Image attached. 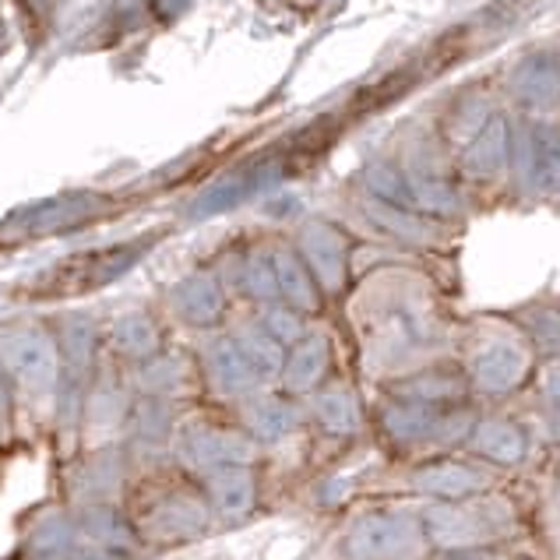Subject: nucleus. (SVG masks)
I'll return each mask as SVG.
<instances>
[{"label": "nucleus", "instance_id": "ddd939ff", "mask_svg": "<svg viewBox=\"0 0 560 560\" xmlns=\"http://www.w3.org/2000/svg\"><path fill=\"white\" fill-rule=\"evenodd\" d=\"M328 366H331V346L322 335H307V339H300L293 346V353L285 357L282 363V388L285 395H314L317 388L325 384L328 377Z\"/></svg>", "mask_w": 560, "mask_h": 560}, {"label": "nucleus", "instance_id": "6ab92c4d", "mask_svg": "<svg viewBox=\"0 0 560 560\" xmlns=\"http://www.w3.org/2000/svg\"><path fill=\"white\" fill-rule=\"evenodd\" d=\"M11 412H14V395H11V388H8V377H4V371H0V438L8 434Z\"/></svg>", "mask_w": 560, "mask_h": 560}, {"label": "nucleus", "instance_id": "a211bd4d", "mask_svg": "<svg viewBox=\"0 0 560 560\" xmlns=\"http://www.w3.org/2000/svg\"><path fill=\"white\" fill-rule=\"evenodd\" d=\"M279 290L290 296V303H296V307H303V311L317 307L311 276L296 258H279Z\"/></svg>", "mask_w": 560, "mask_h": 560}, {"label": "nucleus", "instance_id": "2eb2a0df", "mask_svg": "<svg viewBox=\"0 0 560 560\" xmlns=\"http://www.w3.org/2000/svg\"><path fill=\"white\" fill-rule=\"evenodd\" d=\"M472 447L498 466H515L529 452V438L511 420H483L472 430Z\"/></svg>", "mask_w": 560, "mask_h": 560}, {"label": "nucleus", "instance_id": "f8f14e48", "mask_svg": "<svg viewBox=\"0 0 560 560\" xmlns=\"http://www.w3.org/2000/svg\"><path fill=\"white\" fill-rule=\"evenodd\" d=\"M490 487V476L458 462H438L412 476V490L434 501H469Z\"/></svg>", "mask_w": 560, "mask_h": 560}, {"label": "nucleus", "instance_id": "aec40b11", "mask_svg": "<svg viewBox=\"0 0 560 560\" xmlns=\"http://www.w3.org/2000/svg\"><path fill=\"white\" fill-rule=\"evenodd\" d=\"M542 395L560 409V363H550L547 374H542Z\"/></svg>", "mask_w": 560, "mask_h": 560}, {"label": "nucleus", "instance_id": "412c9836", "mask_svg": "<svg viewBox=\"0 0 560 560\" xmlns=\"http://www.w3.org/2000/svg\"><path fill=\"white\" fill-rule=\"evenodd\" d=\"M444 560H472V557H444Z\"/></svg>", "mask_w": 560, "mask_h": 560}, {"label": "nucleus", "instance_id": "4468645a", "mask_svg": "<svg viewBox=\"0 0 560 560\" xmlns=\"http://www.w3.org/2000/svg\"><path fill=\"white\" fill-rule=\"evenodd\" d=\"M314 420L322 423L328 434L349 438L363 427V406L353 388H342V384H331V388H317L314 402H311Z\"/></svg>", "mask_w": 560, "mask_h": 560}, {"label": "nucleus", "instance_id": "0eeeda50", "mask_svg": "<svg viewBox=\"0 0 560 560\" xmlns=\"http://www.w3.org/2000/svg\"><path fill=\"white\" fill-rule=\"evenodd\" d=\"M525 374H529V349H525V342L515 339V335H498V339H487L483 346H476L469 377L479 392L508 395L525 381Z\"/></svg>", "mask_w": 560, "mask_h": 560}, {"label": "nucleus", "instance_id": "20e7f679", "mask_svg": "<svg viewBox=\"0 0 560 560\" xmlns=\"http://www.w3.org/2000/svg\"><path fill=\"white\" fill-rule=\"evenodd\" d=\"M135 483V458L127 444H95L85 447V455L68 469L63 479V504L85 508V504H124Z\"/></svg>", "mask_w": 560, "mask_h": 560}, {"label": "nucleus", "instance_id": "f257e3e1", "mask_svg": "<svg viewBox=\"0 0 560 560\" xmlns=\"http://www.w3.org/2000/svg\"><path fill=\"white\" fill-rule=\"evenodd\" d=\"M127 515L141 539V547H177L208 533L215 522L212 508L205 501V490L195 476L184 469L177 476H159V466L149 469L127 493Z\"/></svg>", "mask_w": 560, "mask_h": 560}, {"label": "nucleus", "instance_id": "1a4fd4ad", "mask_svg": "<svg viewBox=\"0 0 560 560\" xmlns=\"http://www.w3.org/2000/svg\"><path fill=\"white\" fill-rule=\"evenodd\" d=\"M201 384H208L215 395L244 402L247 395L261 392V377L244 357V349L236 346V339H219L201 353Z\"/></svg>", "mask_w": 560, "mask_h": 560}, {"label": "nucleus", "instance_id": "f03ea898", "mask_svg": "<svg viewBox=\"0 0 560 560\" xmlns=\"http://www.w3.org/2000/svg\"><path fill=\"white\" fill-rule=\"evenodd\" d=\"M0 371L8 377V388L22 406L36 409L46 423H57V402L63 384L60 349L50 335L43 331H14L0 342Z\"/></svg>", "mask_w": 560, "mask_h": 560}, {"label": "nucleus", "instance_id": "f3484780", "mask_svg": "<svg viewBox=\"0 0 560 560\" xmlns=\"http://www.w3.org/2000/svg\"><path fill=\"white\" fill-rule=\"evenodd\" d=\"M469 384L462 381L458 374H447V371H427V374H416L412 381H406L402 395L412 398V402H423V406H438V402H455V398L466 395Z\"/></svg>", "mask_w": 560, "mask_h": 560}, {"label": "nucleus", "instance_id": "9b49d317", "mask_svg": "<svg viewBox=\"0 0 560 560\" xmlns=\"http://www.w3.org/2000/svg\"><path fill=\"white\" fill-rule=\"evenodd\" d=\"M240 406V427L247 434L265 444V441H285L300 427V406L293 402V395H265L254 392Z\"/></svg>", "mask_w": 560, "mask_h": 560}, {"label": "nucleus", "instance_id": "9d476101", "mask_svg": "<svg viewBox=\"0 0 560 560\" xmlns=\"http://www.w3.org/2000/svg\"><path fill=\"white\" fill-rule=\"evenodd\" d=\"M205 501L222 522H240L258 508V472L254 466H222L198 476Z\"/></svg>", "mask_w": 560, "mask_h": 560}, {"label": "nucleus", "instance_id": "6e6552de", "mask_svg": "<svg viewBox=\"0 0 560 560\" xmlns=\"http://www.w3.org/2000/svg\"><path fill=\"white\" fill-rule=\"evenodd\" d=\"M74 518H78V529H82L85 542L95 553L135 560L141 550H145L124 504H85V508H74Z\"/></svg>", "mask_w": 560, "mask_h": 560}, {"label": "nucleus", "instance_id": "dca6fc26", "mask_svg": "<svg viewBox=\"0 0 560 560\" xmlns=\"http://www.w3.org/2000/svg\"><path fill=\"white\" fill-rule=\"evenodd\" d=\"M438 427H441V416L423 402H412V398L384 409V430H388L395 441H423L434 434Z\"/></svg>", "mask_w": 560, "mask_h": 560}, {"label": "nucleus", "instance_id": "7ed1b4c3", "mask_svg": "<svg viewBox=\"0 0 560 560\" xmlns=\"http://www.w3.org/2000/svg\"><path fill=\"white\" fill-rule=\"evenodd\" d=\"M170 455L173 466L198 479L222 466H254L261 444L240 423L215 420V416H180Z\"/></svg>", "mask_w": 560, "mask_h": 560}, {"label": "nucleus", "instance_id": "423d86ee", "mask_svg": "<svg viewBox=\"0 0 560 560\" xmlns=\"http://www.w3.org/2000/svg\"><path fill=\"white\" fill-rule=\"evenodd\" d=\"M423 550V529L402 511H371L346 536L349 560H409Z\"/></svg>", "mask_w": 560, "mask_h": 560}, {"label": "nucleus", "instance_id": "39448f33", "mask_svg": "<svg viewBox=\"0 0 560 560\" xmlns=\"http://www.w3.org/2000/svg\"><path fill=\"white\" fill-rule=\"evenodd\" d=\"M515 522V511L498 498H469V504L447 501L427 511V536L444 550H466L476 542L498 539Z\"/></svg>", "mask_w": 560, "mask_h": 560}]
</instances>
